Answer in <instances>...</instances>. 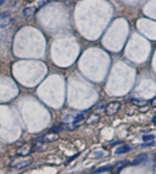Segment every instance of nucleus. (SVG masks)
Wrapping results in <instances>:
<instances>
[{
    "label": "nucleus",
    "instance_id": "nucleus-11",
    "mask_svg": "<svg viewBox=\"0 0 156 174\" xmlns=\"http://www.w3.org/2000/svg\"><path fill=\"white\" fill-rule=\"evenodd\" d=\"M128 165V162L127 161H125V160H123V161H121L120 163H118L117 164V166L115 167V170H114V172L115 173H117V172H119L120 170H122L124 167H126Z\"/></svg>",
    "mask_w": 156,
    "mask_h": 174
},
{
    "label": "nucleus",
    "instance_id": "nucleus-12",
    "mask_svg": "<svg viewBox=\"0 0 156 174\" xmlns=\"http://www.w3.org/2000/svg\"><path fill=\"white\" fill-rule=\"evenodd\" d=\"M112 168V166H111V165H108V166H103V167H101V168H99L98 170H96L94 171V173H101V172H105V171L110 170Z\"/></svg>",
    "mask_w": 156,
    "mask_h": 174
},
{
    "label": "nucleus",
    "instance_id": "nucleus-14",
    "mask_svg": "<svg viewBox=\"0 0 156 174\" xmlns=\"http://www.w3.org/2000/svg\"><path fill=\"white\" fill-rule=\"evenodd\" d=\"M151 145H153V142H152H152H147V143H145V144H142L141 147H148V146H151Z\"/></svg>",
    "mask_w": 156,
    "mask_h": 174
},
{
    "label": "nucleus",
    "instance_id": "nucleus-9",
    "mask_svg": "<svg viewBox=\"0 0 156 174\" xmlns=\"http://www.w3.org/2000/svg\"><path fill=\"white\" fill-rule=\"evenodd\" d=\"M130 150V148L129 146L124 145V146H122V147H119V148L117 149V150H116L115 153L118 154V155H120V154H123V153L128 152Z\"/></svg>",
    "mask_w": 156,
    "mask_h": 174
},
{
    "label": "nucleus",
    "instance_id": "nucleus-10",
    "mask_svg": "<svg viewBox=\"0 0 156 174\" xmlns=\"http://www.w3.org/2000/svg\"><path fill=\"white\" fill-rule=\"evenodd\" d=\"M131 102H133V104H134V105H136V106H138L140 108L145 107L148 104V101L147 100H142V99H137V98L136 99H133V100H131Z\"/></svg>",
    "mask_w": 156,
    "mask_h": 174
},
{
    "label": "nucleus",
    "instance_id": "nucleus-5",
    "mask_svg": "<svg viewBox=\"0 0 156 174\" xmlns=\"http://www.w3.org/2000/svg\"><path fill=\"white\" fill-rule=\"evenodd\" d=\"M11 17L7 13H3L0 15V28H5L10 24Z\"/></svg>",
    "mask_w": 156,
    "mask_h": 174
},
{
    "label": "nucleus",
    "instance_id": "nucleus-16",
    "mask_svg": "<svg viewBox=\"0 0 156 174\" xmlns=\"http://www.w3.org/2000/svg\"><path fill=\"white\" fill-rule=\"evenodd\" d=\"M5 2H6V0H0V7H1Z\"/></svg>",
    "mask_w": 156,
    "mask_h": 174
},
{
    "label": "nucleus",
    "instance_id": "nucleus-6",
    "mask_svg": "<svg viewBox=\"0 0 156 174\" xmlns=\"http://www.w3.org/2000/svg\"><path fill=\"white\" fill-rule=\"evenodd\" d=\"M147 160H148V156L146 154H141L133 159V165H141L142 163H145Z\"/></svg>",
    "mask_w": 156,
    "mask_h": 174
},
{
    "label": "nucleus",
    "instance_id": "nucleus-2",
    "mask_svg": "<svg viewBox=\"0 0 156 174\" xmlns=\"http://www.w3.org/2000/svg\"><path fill=\"white\" fill-rule=\"evenodd\" d=\"M59 138L58 134L56 131H50L46 134H44L43 136L39 137V138L36 139L37 141H41V142H54L56 141H58Z\"/></svg>",
    "mask_w": 156,
    "mask_h": 174
},
{
    "label": "nucleus",
    "instance_id": "nucleus-3",
    "mask_svg": "<svg viewBox=\"0 0 156 174\" xmlns=\"http://www.w3.org/2000/svg\"><path fill=\"white\" fill-rule=\"evenodd\" d=\"M120 108H121V103L118 101H112L106 106L105 113L108 116H113L119 112Z\"/></svg>",
    "mask_w": 156,
    "mask_h": 174
},
{
    "label": "nucleus",
    "instance_id": "nucleus-15",
    "mask_svg": "<svg viewBox=\"0 0 156 174\" xmlns=\"http://www.w3.org/2000/svg\"><path fill=\"white\" fill-rule=\"evenodd\" d=\"M152 105L153 107H156V97L152 100Z\"/></svg>",
    "mask_w": 156,
    "mask_h": 174
},
{
    "label": "nucleus",
    "instance_id": "nucleus-8",
    "mask_svg": "<svg viewBox=\"0 0 156 174\" xmlns=\"http://www.w3.org/2000/svg\"><path fill=\"white\" fill-rule=\"evenodd\" d=\"M99 119H100V116L96 115V114H91L87 118L86 123L88 124V125H90V124H94L96 122H98Z\"/></svg>",
    "mask_w": 156,
    "mask_h": 174
},
{
    "label": "nucleus",
    "instance_id": "nucleus-1",
    "mask_svg": "<svg viewBox=\"0 0 156 174\" xmlns=\"http://www.w3.org/2000/svg\"><path fill=\"white\" fill-rule=\"evenodd\" d=\"M33 162V159L29 155H18V157H16L10 160L9 166L15 170H22L28 167Z\"/></svg>",
    "mask_w": 156,
    "mask_h": 174
},
{
    "label": "nucleus",
    "instance_id": "nucleus-17",
    "mask_svg": "<svg viewBox=\"0 0 156 174\" xmlns=\"http://www.w3.org/2000/svg\"><path fill=\"white\" fill-rule=\"evenodd\" d=\"M152 122H153V124H154V125H156V117H155V118H153V119H152Z\"/></svg>",
    "mask_w": 156,
    "mask_h": 174
},
{
    "label": "nucleus",
    "instance_id": "nucleus-4",
    "mask_svg": "<svg viewBox=\"0 0 156 174\" xmlns=\"http://www.w3.org/2000/svg\"><path fill=\"white\" fill-rule=\"evenodd\" d=\"M34 151V147L30 144H23L22 146H20L18 149H17V154L18 155H24V156H26V155H29L32 153V151Z\"/></svg>",
    "mask_w": 156,
    "mask_h": 174
},
{
    "label": "nucleus",
    "instance_id": "nucleus-13",
    "mask_svg": "<svg viewBox=\"0 0 156 174\" xmlns=\"http://www.w3.org/2000/svg\"><path fill=\"white\" fill-rule=\"evenodd\" d=\"M154 137L152 135H147V136H143L142 137V140L144 141H152L153 140Z\"/></svg>",
    "mask_w": 156,
    "mask_h": 174
},
{
    "label": "nucleus",
    "instance_id": "nucleus-7",
    "mask_svg": "<svg viewBox=\"0 0 156 174\" xmlns=\"http://www.w3.org/2000/svg\"><path fill=\"white\" fill-rule=\"evenodd\" d=\"M36 13V7H26L23 10V15L26 17H30L32 16H34V14Z\"/></svg>",
    "mask_w": 156,
    "mask_h": 174
},
{
    "label": "nucleus",
    "instance_id": "nucleus-18",
    "mask_svg": "<svg viewBox=\"0 0 156 174\" xmlns=\"http://www.w3.org/2000/svg\"><path fill=\"white\" fill-rule=\"evenodd\" d=\"M49 1H53V2H58V1H61V0H49Z\"/></svg>",
    "mask_w": 156,
    "mask_h": 174
}]
</instances>
